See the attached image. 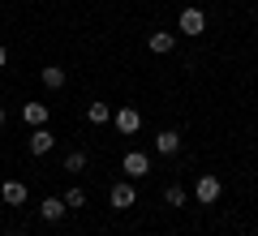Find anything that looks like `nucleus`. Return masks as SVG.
I'll return each mask as SVG.
<instances>
[{"label": "nucleus", "mask_w": 258, "mask_h": 236, "mask_svg": "<svg viewBox=\"0 0 258 236\" xmlns=\"http://www.w3.org/2000/svg\"><path fill=\"white\" fill-rule=\"evenodd\" d=\"M0 198L9 202V206H22V202H26V185L22 181H5L0 185Z\"/></svg>", "instance_id": "obj_9"}, {"label": "nucleus", "mask_w": 258, "mask_h": 236, "mask_svg": "<svg viewBox=\"0 0 258 236\" xmlns=\"http://www.w3.org/2000/svg\"><path fill=\"white\" fill-rule=\"evenodd\" d=\"M64 206H69V210H74V206H86V193H82V189H69V193H64Z\"/></svg>", "instance_id": "obj_16"}, {"label": "nucleus", "mask_w": 258, "mask_h": 236, "mask_svg": "<svg viewBox=\"0 0 258 236\" xmlns=\"http://www.w3.org/2000/svg\"><path fill=\"white\" fill-rule=\"evenodd\" d=\"M155 150L159 154H176L181 150V133H176V129H159L155 133Z\"/></svg>", "instance_id": "obj_7"}, {"label": "nucleus", "mask_w": 258, "mask_h": 236, "mask_svg": "<svg viewBox=\"0 0 258 236\" xmlns=\"http://www.w3.org/2000/svg\"><path fill=\"white\" fill-rule=\"evenodd\" d=\"M39 77H43V86H47V91H60V86H64V69H60V64H47V69L39 73Z\"/></svg>", "instance_id": "obj_12"}, {"label": "nucleus", "mask_w": 258, "mask_h": 236, "mask_svg": "<svg viewBox=\"0 0 258 236\" xmlns=\"http://www.w3.org/2000/svg\"><path fill=\"white\" fill-rule=\"evenodd\" d=\"M86 120H91V125H108L112 108H108V103H86Z\"/></svg>", "instance_id": "obj_13"}, {"label": "nucleus", "mask_w": 258, "mask_h": 236, "mask_svg": "<svg viewBox=\"0 0 258 236\" xmlns=\"http://www.w3.org/2000/svg\"><path fill=\"white\" fill-rule=\"evenodd\" d=\"M120 168H125V172H129V181H142V176L151 172V159H147V154H142V150H129L125 159H120Z\"/></svg>", "instance_id": "obj_5"}, {"label": "nucleus", "mask_w": 258, "mask_h": 236, "mask_svg": "<svg viewBox=\"0 0 258 236\" xmlns=\"http://www.w3.org/2000/svg\"><path fill=\"white\" fill-rule=\"evenodd\" d=\"M164 202H168V206H185V189H181V185H168V189H164Z\"/></svg>", "instance_id": "obj_14"}, {"label": "nucleus", "mask_w": 258, "mask_h": 236, "mask_svg": "<svg viewBox=\"0 0 258 236\" xmlns=\"http://www.w3.org/2000/svg\"><path fill=\"white\" fill-rule=\"evenodd\" d=\"M22 120H26L30 129L47 125V108H43V103H22Z\"/></svg>", "instance_id": "obj_10"}, {"label": "nucleus", "mask_w": 258, "mask_h": 236, "mask_svg": "<svg viewBox=\"0 0 258 236\" xmlns=\"http://www.w3.org/2000/svg\"><path fill=\"white\" fill-rule=\"evenodd\" d=\"M147 47H151L155 56H164V52H172V47H176V35H168V30H155V35L147 39Z\"/></svg>", "instance_id": "obj_11"}, {"label": "nucleus", "mask_w": 258, "mask_h": 236, "mask_svg": "<svg viewBox=\"0 0 258 236\" xmlns=\"http://www.w3.org/2000/svg\"><path fill=\"white\" fill-rule=\"evenodd\" d=\"M0 125H5V108H0Z\"/></svg>", "instance_id": "obj_18"}, {"label": "nucleus", "mask_w": 258, "mask_h": 236, "mask_svg": "<svg viewBox=\"0 0 258 236\" xmlns=\"http://www.w3.org/2000/svg\"><path fill=\"white\" fill-rule=\"evenodd\" d=\"M82 168H86V154H82V150L64 154V172H82Z\"/></svg>", "instance_id": "obj_15"}, {"label": "nucleus", "mask_w": 258, "mask_h": 236, "mask_svg": "<svg viewBox=\"0 0 258 236\" xmlns=\"http://www.w3.org/2000/svg\"><path fill=\"white\" fill-rule=\"evenodd\" d=\"M203 30H207V13L198 9V5L181 9V35H203Z\"/></svg>", "instance_id": "obj_4"}, {"label": "nucleus", "mask_w": 258, "mask_h": 236, "mask_svg": "<svg viewBox=\"0 0 258 236\" xmlns=\"http://www.w3.org/2000/svg\"><path fill=\"white\" fill-rule=\"evenodd\" d=\"M64 210H69V206H64V198H43V202H39V215H43L47 223H60Z\"/></svg>", "instance_id": "obj_8"}, {"label": "nucleus", "mask_w": 258, "mask_h": 236, "mask_svg": "<svg viewBox=\"0 0 258 236\" xmlns=\"http://www.w3.org/2000/svg\"><path fill=\"white\" fill-rule=\"evenodd\" d=\"M5 64H9V52H5V47H0V69H5Z\"/></svg>", "instance_id": "obj_17"}, {"label": "nucleus", "mask_w": 258, "mask_h": 236, "mask_svg": "<svg viewBox=\"0 0 258 236\" xmlns=\"http://www.w3.org/2000/svg\"><path fill=\"white\" fill-rule=\"evenodd\" d=\"M112 125H116L125 137H134L142 129V116H138V108H116V112H112Z\"/></svg>", "instance_id": "obj_2"}, {"label": "nucleus", "mask_w": 258, "mask_h": 236, "mask_svg": "<svg viewBox=\"0 0 258 236\" xmlns=\"http://www.w3.org/2000/svg\"><path fill=\"white\" fill-rule=\"evenodd\" d=\"M52 146H56V133H52L47 125H39L35 133H30V154H47Z\"/></svg>", "instance_id": "obj_6"}, {"label": "nucleus", "mask_w": 258, "mask_h": 236, "mask_svg": "<svg viewBox=\"0 0 258 236\" xmlns=\"http://www.w3.org/2000/svg\"><path fill=\"white\" fill-rule=\"evenodd\" d=\"M220 189H224V185H220V176H211V172H207V176H198V185H194V193H198V202H203V206L220 202Z\"/></svg>", "instance_id": "obj_3"}, {"label": "nucleus", "mask_w": 258, "mask_h": 236, "mask_svg": "<svg viewBox=\"0 0 258 236\" xmlns=\"http://www.w3.org/2000/svg\"><path fill=\"white\" fill-rule=\"evenodd\" d=\"M108 202H112V210H129V206H138V189H134V181H120V185H112Z\"/></svg>", "instance_id": "obj_1"}]
</instances>
